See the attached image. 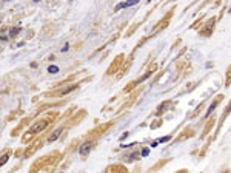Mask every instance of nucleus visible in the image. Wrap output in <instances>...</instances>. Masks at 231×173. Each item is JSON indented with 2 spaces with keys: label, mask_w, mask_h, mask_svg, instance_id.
I'll list each match as a JSON object with an SVG mask.
<instances>
[{
  "label": "nucleus",
  "mask_w": 231,
  "mask_h": 173,
  "mask_svg": "<svg viewBox=\"0 0 231 173\" xmlns=\"http://www.w3.org/2000/svg\"><path fill=\"white\" fill-rule=\"evenodd\" d=\"M60 159H62L60 152H51V153L45 155V156L39 158L29 167L28 173H54V168L57 167Z\"/></svg>",
  "instance_id": "f257e3e1"
},
{
  "label": "nucleus",
  "mask_w": 231,
  "mask_h": 173,
  "mask_svg": "<svg viewBox=\"0 0 231 173\" xmlns=\"http://www.w3.org/2000/svg\"><path fill=\"white\" fill-rule=\"evenodd\" d=\"M57 116H59V113H57V111H51V113L45 114L43 118H40L39 121H35L33 125H31L28 130L25 131L23 137H22V144H28V142H31V141H33L34 137L39 135V133H42L43 130H45V128L50 127L51 124L57 119Z\"/></svg>",
  "instance_id": "f03ea898"
},
{
  "label": "nucleus",
  "mask_w": 231,
  "mask_h": 173,
  "mask_svg": "<svg viewBox=\"0 0 231 173\" xmlns=\"http://www.w3.org/2000/svg\"><path fill=\"white\" fill-rule=\"evenodd\" d=\"M79 85L77 83H71V85H66L65 88H60V90H56V91H51V93H48L46 96H65V94H68V93H71V91H74L75 88H77Z\"/></svg>",
  "instance_id": "7ed1b4c3"
},
{
  "label": "nucleus",
  "mask_w": 231,
  "mask_h": 173,
  "mask_svg": "<svg viewBox=\"0 0 231 173\" xmlns=\"http://www.w3.org/2000/svg\"><path fill=\"white\" fill-rule=\"evenodd\" d=\"M42 144H43V139H42V137H40V139H35L34 142L31 144L26 150H25V155H23V156H25V158H31L35 152H37L39 148H40V145H42Z\"/></svg>",
  "instance_id": "20e7f679"
},
{
  "label": "nucleus",
  "mask_w": 231,
  "mask_h": 173,
  "mask_svg": "<svg viewBox=\"0 0 231 173\" xmlns=\"http://www.w3.org/2000/svg\"><path fill=\"white\" fill-rule=\"evenodd\" d=\"M92 147H94V141L92 139H88L86 142H83L82 145H80V150H79V152H80V156H88V155H90V152L92 150Z\"/></svg>",
  "instance_id": "39448f33"
},
{
  "label": "nucleus",
  "mask_w": 231,
  "mask_h": 173,
  "mask_svg": "<svg viewBox=\"0 0 231 173\" xmlns=\"http://www.w3.org/2000/svg\"><path fill=\"white\" fill-rule=\"evenodd\" d=\"M11 155H12L11 148H8V150H5V152L2 153V156H0V167H3V165H5V164H6L8 161H10Z\"/></svg>",
  "instance_id": "423d86ee"
},
{
  "label": "nucleus",
  "mask_w": 231,
  "mask_h": 173,
  "mask_svg": "<svg viewBox=\"0 0 231 173\" xmlns=\"http://www.w3.org/2000/svg\"><path fill=\"white\" fill-rule=\"evenodd\" d=\"M122 59H123L122 56H117V57H116V59H114V62H113V65H111V66H109V70H108V71H106V74H111V73H114L116 70L119 68V65L122 64Z\"/></svg>",
  "instance_id": "0eeeda50"
},
{
  "label": "nucleus",
  "mask_w": 231,
  "mask_h": 173,
  "mask_svg": "<svg viewBox=\"0 0 231 173\" xmlns=\"http://www.w3.org/2000/svg\"><path fill=\"white\" fill-rule=\"evenodd\" d=\"M60 133H62V128H57L56 131H52L51 135H50V137H46V144H51V142H54V141L57 139V137L60 136Z\"/></svg>",
  "instance_id": "6e6552de"
},
{
  "label": "nucleus",
  "mask_w": 231,
  "mask_h": 173,
  "mask_svg": "<svg viewBox=\"0 0 231 173\" xmlns=\"http://www.w3.org/2000/svg\"><path fill=\"white\" fill-rule=\"evenodd\" d=\"M20 31H22V28H20V26H16V28H12V29L10 31V36H8V37H10V39H12V37H16L17 34L20 33Z\"/></svg>",
  "instance_id": "1a4fd4ad"
},
{
  "label": "nucleus",
  "mask_w": 231,
  "mask_h": 173,
  "mask_svg": "<svg viewBox=\"0 0 231 173\" xmlns=\"http://www.w3.org/2000/svg\"><path fill=\"white\" fill-rule=\"evenodd\" d=\"M137 2H139V0H130V2H126L125 5H126V6H130V5H136Z\"/></svg>",
  "instance_id": "9d476101"
},
{
  "label": "nucleus",
  "mask_w": 231,
  "mask_h": 173,
  "mask_svg": "<svg viewBox=\"0 0 231 173\" xmlns=\"http://www.w3.org/2000/svg\"><path fill=\"white\" fill-rule=\"evenodd\" d=\"M56 71H59L57 66H51V68H50V73H56Z\"/></svg>",
  "instance_id": "9b49d317"
}]
</instances>
